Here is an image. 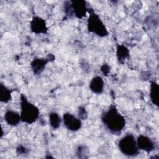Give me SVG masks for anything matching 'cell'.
<instances>
[{"instance_id": "6", "label": "cell", "mask_w": 159, "mask_h": 159, "mask_svg": "<svg viewBox=\"0 0 159 159\" xmlns=\"http://www.w3.org/2000/svg\"><path fill=\"white\" fill-rule=\"evenodd\" d=\"M62 122L64 127L71 132H76L82 127L81 120L70 112L63 114Z\"/></svg>"}, {"instance_id": "18", "label": "cell", "mask_w": 159, "mask_h": 159, "mask_svg": "<svg viewBox=\"0 0 159 159\" xmlns=\"http://www.w3.org/2000/svg\"><path fill=\"white\" fill-rule=\"evenodd\" d=\"M88 153V149L85 145H80L76 150V155L79 158H85Z\"/></svg>"}, {"instance_id": "9", "label": "cell", "mask_w": 159, "mask_h": 159, "mask_svg": "<svg viewBox=\"0 0 159 159\" xmlns=\"http://www.w3.org/2000/svg\"><path fill=\"white\" fill-rule=\"evenodd\" d=\"M136 142L139 150H143L149 153L155 148V143L154 141L146 135H140L137 138Z\"/></svg>"}, {"instance_id": "16", "label": "cell", "mask_w": 159, "mask_h": 159, "mask_svg": "<svg viewBox=\"0 0 159 159\" xmlns=\"http://www.w3.org/2000/svg\"><path fill=\"white\" fill-rule=\"evenodd\" d=\"M63 9L64 11V13L67 17H71L72 16H74L73 8L71 6V2L69 1H66L63 2Z\"/></svg>"}, {"instance_id": "15", "label": "cell", "mask_w": 159, "mask_h": 159, "mask_svg": "<svg viewBox=\"0 0 159 159\" xmlns=\"http://www.w3.org/2000/svg\"><path fill=\"white\" fill-rule=\"evenodd\" d=\"M49 124L53 129H57L60 127L61 122L62 119L60 115L56 112H51L48 115Z\"/></svg>"}, {"instance_id": "1", "label": "cell", "mask_w": 159, "mask_h": 159, "mask_svg": "<svg viewBox=\"0 0 159 159\" xmlns=\"http://www.w3.org/2000/svg\"><path fill=\"white\" fill-rule=\"evenodd\" d=\"M104 127L113 135H119L126 125V120L114 104L104 111L101 116Z\"/></svg>"}, {"instance_id": "11", "label": "cell", "mask_w": 159, "mask_h": 159, "mask_svg": "<svg viewBox=\"0 0 159 159\" xmlns=\"http://www.w3.org/2000/svg\"><path fill=\"white\" fill-rule=\"evenodd\" d=\"M89 87L93 93L97 94L102 93L104 87V82L102 78L100 76H94L89 83Z\"/></svg>"}, {"instance_id": "8", "label": "cell", "mask_w": 159, "mask_h": 159, "mask_svg": "<svg viewBox=\"0 0 159 159\" xmlns=\"http://www.w3.org/2000/svg\"><path fill=\"white\" fill-rule=\"evenodd\" d=\"M73 8L74 16L81 19L86 16L88 12V7L87 6V2L84 0H72L70 1Z\"/></svg>"}, {"instance_id": "19", "label": "cell", "mask_w": 159, "mask_h": 159, "mask_svg": "<svg viewBox=\"0 0 159 159\" xmlns=\"http://www.w3.org/2000/svg\"><path fill=\"white\" fill-rule=\"evenodd\" d=\"M16 153L18 155H24L25 154H27L29 153V150L28 149L23 146L22 145H19L17 147H16Z\"/></svg>"}, {"instance_id": "14", "label": "cell", "mask_w": 159, "mask_h": 159, "mask_svg": "<svg viewBox=\"0 0 159 159\" xmlns=\"http://www.w3.org/2000/svg\"><path fill=\"white\" fill-rule=\"evenodd\" d=\"M12 90L7 88L2 83H0V101L8 103L12 99Z\"/></svg>"}, {"instance_id": "5", "label": "cell", "mask_w": 159, "mask_h": 159, "mask_svg": "<svg viewBox=\"0 0 159 159\" xmlns=\"http://www.w3.org/2000/svg\"><path fill=\"white\" fill-rule=\"evenodd\" d=\"M55 60V56L49 53L45 58H35L30 63L31 69L35 75H40L45 70L47 63Z\"/></svg>"}, {"instance_id": "7", "label": "cell", "mask_w": 159, "mask_h": 159, "mask_svg": "<svg viewBox=\"0 0 159 159\" xmlns=\"http://www.w3.org/2000/svg\"><path fill=\"white\" fill-rule=\"evenodd\" d=\"M30 28L35 34H45L48 31L45 20L38 16H34L32 17L30 22Z\"/></svg>"}, {"instance_id": "3", "label": "cell", "mask_w": 159, "mask_h": 159, "mask_svg": "<svg viewBox=\"0 0 159 159\" xmlns=\"http://www.w3.org/2000/svg\"><path fill=\"white\" fill-rule=\"evenodd\" d=\"M88 12L89 15L87 20L88 30L100 37L107 36L109 32L99 15L91 8L88 9Z\"/></svg>"}, {"instance_id": "12", "label": "cell", "mask_w": 159, "mask_h": 159, "mask_svg": "<svg viewBox=\"0 0 159 159\" xmlns=\"http://www.w3.org/2000/svg\"><path fill=\"white\" fill-rule=\"evenodd\" d=\"M130 52L127 47L124 45H117L116 47V57L120 64H124L125 60L129 57Z\"/></svg>"}, {"instance_id": "2", "label": "cell", "mask_w": 159, "mask_h": 159, "mask_svg": "<svg viewBox=\"0 0 159 159\" xmlns=\"http://www.w3.org/2000/svg\"><path fill=\"white\" fill-rule=\"evenodd\" d=\"M20 117L22 122L31 124L35 122L39 117V108L29 102L24 94L20 95Z\"/></svg>"}, {"instance_id": "13", "label": "cell", "mask_w": 159, "mask_h": 159, "mask_svg": "<svg viewBox=\"0 0 159 159\" xmlns=\"http://www.w3.org/2000/svg\"><path fill=\"white\" fill-rule=\"evenodd\" d=\"M150 99L152 103L156 106H159V86L155 81H152L150 89Z\"/></svg>"}, {"instance_id": "10", "label": "cell", "mask_w": 159, "mask_h": 159, "mask_svg": "<svg viewBox=\"0 0 159 159\" xmlns=\"http://www.w3.org/2000/svg\"><path fill=\"white\" fill-rule=\"evenodd\" d=\"M4 119L5 122L9 125L16 127L17 126L20 122H22L20 114L13 110H7L4 115Z\"/></svg>"}, {"instance_id": "4", "label": "cell", "mask_w": 159, "mask_h": 159, "mask_svg": "<svg viewBox=\"0 0 159 159\" xmlns=\"http://www.w3.org/2000/svg\"><path fill=\"white\" fill-rule=\"evenodd\" d=\"M117 145L120 152L126 157H134L139 153L136 139L132 134H127L122 137L119 140Z\"/></svg>"}, {"instance_id": "20", "label": "cell", "mask_w": 159, "mask_h": 159, "mask_svg": "<svg viewBox=\"0 0 159 159\" xmlns=\"http://www.w3.org/2000/svg\"><path fill=\"white\" fill-rule=\"evenodd\" d=\"M110 70H111V67L106 63H103L101 66V71L102 73V75L105 76H108L109 73H110Z\"/></svg>"}, {"instance_id": "17", "label": "cell", "mask_w": 159, "mask_h": 159, "mask_svg": "<svg viewBox=\"0 0 159 159\" xmlns=\"http://www.w3.org/2000/svg\"><path fill=\"white\" fill-rule=\"evenodd\" d=\"M88 112L83 106H80L78 109V117L81 120H86L88 118Z\"/></svg>"}]
</instances>
